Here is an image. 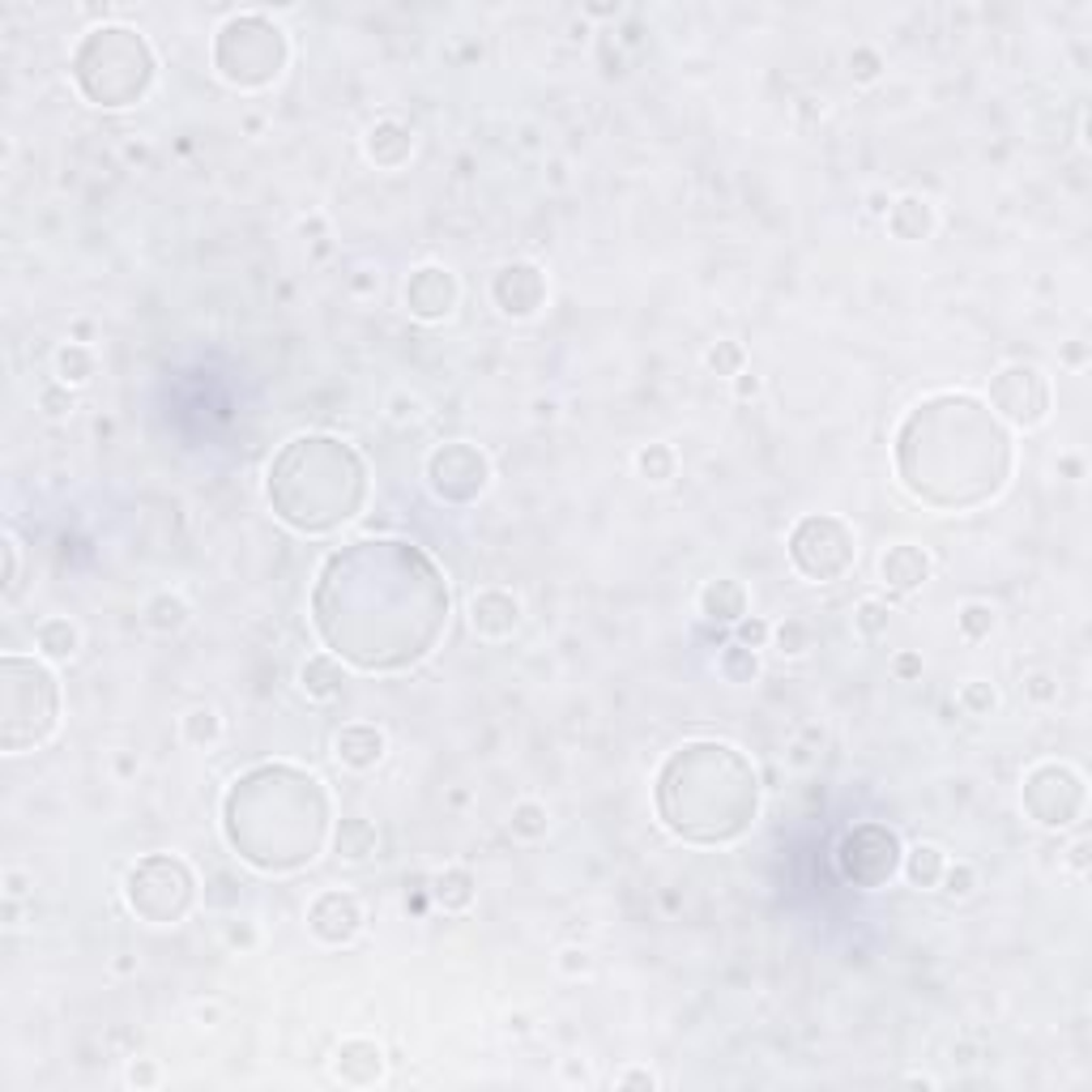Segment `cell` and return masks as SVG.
<instances>
[{"mask_svg": "<svg viewBox=\"0 0 1092 1092\" xmlns=\"http://www.w3.org/2000/svg\"><path fill=\"white\" fill-rule=\"evenodd\" d=\"M1067 862H1071V871H1080V875H1084V871H1089V841H1084V837H1080V841L1071 845V853H1067Z\"/></svg>", "mask_w": 1092, "mask_h": 1092, "instance_id": "cell-49", "label": "cell"}, {"mask_svg": "<svg viewBox=\"0 0 1092 1092\" xmlns=\"http://www.w3.org/2000/svg\"><path fill=\"white\" fill-rule=\"evenodd\" d=\"M129 1084H133V1089H149V1084H158V1067H154V1058H137V1063L129 1067Z\"/></svg>", "mask_w": 1092, "mask_h": 1092, "instance_id": "cell-44", "label": "cell"}, {"mask_svg": "<svg viewBox=\"0 0 1092 1092\" xmlns=\"http://www.w3.org/2000/svg\"><path fill=\"white\" fill-rule=\"evenodd\" d=\"M939 888H944L947 900H969L973 888H978V866L973 862H947Z\"/></svg>", "mask_w": 1092, "mask_h": 1092, "instance_id": "cell-35", "label": "cell"}, {"mask_svg": "<svg viewBox=\"0 0 1092 1092\" xmlns=\"http://www.w3.org/2000/svg\"><path fill=\"white\" fill-rule=\"evenodd\" d=\"M893 670H896V679H905V683H909V679H918V675H922V657H918L913 648H905V653H896L893 657Z\"/></svg>", "mask_w": 1092, "mask_h": 1092, "instance_id": "cell-43", "label": "cell"}, {"mask_svg": "<svg viewBox=\"0 0 1092 1092\" xmlns=\"http://www.w3.org/2000/svg\"><path fill=\"white\" fill-rule=\"evenodd\" d=\"M56 376H60V385H69V389L86 385V380L95 376V354H90V347L64 342V347L56 350Z\"/></svg>", "mask_w": 1092, "mask_h": 1092, "instance_id": "cell-28", "label": "cell"}, {"mask_svg": "<svg viewBox=\"0 0 1092 1092\" xmlns=\"http://www.w3.org/2000/svg\"><path fill=\"white\" fill-rule=\"evenodd\" d=\"M124 896H129V909L142 913L149 926H171L193 909L197 875L184 858L149 853L124 875Z\"/></svg>", "mask_w": 1092, "mask_h": 1092, "instance_id": "cell-4", "label": "cell"}, {"mask_svg": "<svg viewBox=\"0 0 1092 1092\" xmlns=\"http://www.w3.org/2000/svg\"><path fill=\"white\" fill-rule=\"evenodd\" d=\"M39 405L48 410V418H64V414H73V389L69 385H48L39 393Z\"/></svg>", "mask_w": 1092, "mask_h": 1092, "instance_id": "cell-39", "label": "cell"}, {"mask_svg": "<svg viewBox=\"0 0 1092 1092\" xmlns=\"http://www.w3.org/2000/svg\"><path fill=\"white\" fill-rule=\"evenodd\" d=\"M935 205L926 197H896L893 209H888V227H893L896 240H905V244H922V240H931L935 235Z\"/></svg>", "mask_w": 1092, "mask_h": 1092, "instance_id": "cell-18", "label": "cell"}, {"mask_svg": "<svg viewBox=\"0 0 1092 1092\" xmlns=\"http://www.w3.org/2000/svg\"><path fill=\"white\" fill-rule=\"evenodd\" d=\"M956 700H960V708L969 717H991L994 708H998V688H994L991 679H969Z\"/></svg>", "mask_w": 1092, "mask_h": 1092, "instance_id": "cell-34", "label": "cell"}, {"mask_svg": "<svg viewBox=\"0 0 1092 1092\" xmlns=\"http://www.w3.org/2000/svg\"><path fill=\"white\" fill-rule=\"evenodd\" d=\"M735 641L747 648H768V641H773V623L760 619V615H743V619L735 623Z\"/></svg>", "mask_w": 1092, "mask_h": 1092, "instance_id": "cell-38", "label": "cell"}, {"mask_svg": "<svg viewBox=\"0 0 1092 1092\" xmlns=\"http://www.w3.org/2000/svg\"><path fill=\"white\" fill-rule=\"evenodd\" d=\"M333 1076L350 1089H372L385 1076V1049L372 1038H347L333 1049Z\"/></svg>", "mask_w": 1092, "mask_h": 1092, "instance_id": "cell-14", "label": "cell"}, {"mask_svg": "<svg viewBox=\"0 0 1092 1092\" xmlns=\"http://www.w3.org/2000/svg\"><path fill=\"white\" fill-rule=\"evenodd\" d=\"M538 418H555V401H538Z\"/></svg>", "mask_w": 1092, "mask_h": 1092, "instance_id": "cell-51", "label": "cell"}, {"mask_svg": "<svg viewBox=\"0 0 1092 1092\" xmlns=\"http://www.w3.org/2000/svg\"><path fill=\"white\" fill-rule=\"evenodd\" d=\"M879 73H884V56H879L875 48H866V44H862V48L849 51V77H853V82H862V86H866V82H875Z\"/></svg>", "mask_w": 1092, "mask_h": 1092, "instance_id": "cell-37", "label": "cell"}, {"mask_svg": "<svg viewBox=\"0 0 1092 1092\" xmlns=\"http://www.w3.org/2000/svg\"><path fill=\"white\" fill-rule=\"evenodd\" d=\"M82 51L107 60V77L86 95L95 107H133L146 99V90L154 86V56H149L146 39L124 31V26H102L90 31Z\"/></svg>", "mask_w": 1092, "mask_h": 1092, "instance_id": "cell-3", "label": "cell"}, {"mask_svg": "<svg viewBox=\"0 0 1092 1092\" xmlns=\"http://www.w3.org/2000/svg\"><path fill=\"white\" fill-rule=\"evenodd\" d=\"M991 405L1011 423V427H1042L1049 418V376L1033 363H1007L994 372L991 380Z\"/></svg>", "mask_w": 1092, "mask_h": 1092, "instance_id": "cell-8", "label": "cell"}, {"mask_svg": "<svg viewBox=\"0 0 1092 1092\" xmlns=\"http://www.w3.org/2000/svg\"><path fill=\"white\" fill-rule=\"evenodd\" d=\"M1024 692L1033 695L1038 704H1049V700L1058 695V688H1054V679H1049V675H1029V679H1024Z\"/></svg>", "mask_w": 1092, "mask_h": 1092, "instance_id": "cell-46", "label": "cell"}, {"mask_svg": "<svg viewBox=\"0 0 1092 1092\" xmlns=\"http://www.w3.org/2000/svg\"><path fill=\"white\" fill-rule=\"evenodd\" d=\"M888 623H893V606H888V602L862 597V602L853 606V628H858L862 641H879V636L888 632Z\"/></svg>", "mask_w": 1092, "mask_h": 1092, "instance_id": "cell-30", "label": "cell"}, {"mask_svg": "<svg viewBox=\"0 0 1092 1092\" xmlns=\"http://www.w3.org/2000/svg\"><path fill=\"white\" fill-rule=\"evenodd\" d=\"M879 577L896 594H913V590H922L931 581V555L913 543H896L879 559Z\"/></svg>", "mask_w": 1092, "mask_h": 1092, "instance_id": "cell-16", "label": "cell"}, {"mask_svg": "<svg viewBox=\"0 0 1092 1092\" xmlns=\"http://www.w3.org/2000/svg\"><path fill=\"white\" fill-rule=\"evenodd\" d=\"M559 969H563L568 978H577V973H590V951H581V947H568V951H559Z\"/></svg>", "mask_w": 1092, "mask_h": 1092, "instance_id": "cell-45", "label": "cell"}, {"mask_svg": "<svg viewBox=\"0 0 1092 1092\" xmlns=\"http://www.w3.org/2000/svg\"><path fill=\"white\" fill-rule=\"evenodd\" d=\"M389 418L393 423H418L423 418V401L410 398V393H393L389 398Z\"/></svg>", "mask_w": 1092, "mask_h": 1092, "instance_id": "cell-40", "label": "cell"}, {"mask_svg": "<svg viewBox=\"0 0 1092 1092\" xmlns=\"http://www.w3.org/2000/svg\"><path fill=\"white\" fill-rule=\"evenodd\" d=\"M866 201H871V205H866L871 214H884V218H888V209H893V197H888V193H879V189H875Z\"/></svg>", "mask_w": 1092, "mask_h": 1092, "instance_id": "cell-50", "label": "cell"}, {"mask_svg": "<svg viewBox=\"0 0 1092 1092\" xmlns=\"http://www.w3.org/2000/svg\"><path fill=\"white\" fill-rule=\"evenodd\" d=\"M0 743L9 755L44 747L60 726V688L44 662L4 653L0 662Z\"/></svg>", "mask_w": 1092, "mask_h": 1092, "instance_id": "cell-1", "label": "cell"}, {"mask_svg": "<svg viewBox=\"0 0 1092 1092\" xmlns=\"http://www.w3.org/2000/svg\"><path fill=\"white\" fill-rule=\"evenodd\" d=\"M142 615H146V628L149 632H158V636H180V632L193 623V606H189L180 594H171V590L149 597Z\"/></svg>", "mask_w": 1092, "mask_h": 1092, "instance_id": "cell-21", "label": "cell"}, {"mask_svg": "<svg viewBox=\"0 0 1092 1092\" xmlns=\"http://www.w3.org/2000/svg\"><path fill=\"white\" fill-rule=\"evenodd\" d=\"M773 645L781 657H806L815 648V628L806 619H786L773 628Z\"/></svg>", "mask_w": 1092, "mask_h": 1092, "instance_id": "cell-31", "label": "cell"}, {"mask_svg": "<svg viewBox=\"0 0 1092 1092\" xmlns=\"http://www.w3.org/2000/svg\"><path fill=\"white\" fill-rule=\"evenodd\" d=\"M427 483L445 503H474L492 487V461L483 448L452 440L427 457Z\"/></svg>", "mask_w": 1092, "mask_h": 1092, "instance_id": "cell-7", "label": "cell"}, {"mask_svg": "<svg viewBox=\"0 0 1092 1092\" xmlns=\"http://www.w3.org/2000/svg\"><path fill=\"white\" fill-rule=\"evenodd\" d=\"M385 751H389V739H385V730L372 726V721H350V726L338 730V739H333L338 764H347L354 773L376 768V764L385 760Z\"/></svg>", "mask_w": 1092, "mask_h": 1092, "instance_id": "cell-15", "label": "cell"}, {"mask_svg": "<svg viewBox=\"0 0 1092 1092\" xmlns=\"http://www.w3.org/2000/svg\"><path fill=\"white\" fill-rule=\"evenodd\" d=\"M853 559H858V543H853V530L845 525L841 517L811 512L790 530V563L815 585L841 581L845 572L853 568Z\"/></svg>", "mask_w": 1092, "mask_h": 1092, "instance_id": "cell-5", "label": "cell"}, {"mask_svg": "<svg viewBox=\"0 0 1092 1092\" xmlns=\"http://www.w3.org/2000/svg\"><path fill=\"white\" fill-rule=\"evenodd\" d=\"M900 866V841L879 824H862L841 841V871L858 888H884Z\"/></svg>", "mask_w": 1092, "mask_h": 1092, "instance_id": "cell-9", "label": "cell"}, {"mask_svg": "<svg viewBox=\"0 0 1092 1092\" xmlns=\"http://www.w3.org/2000/svg\"><path fill=\"white\" fill-rule=\"evenodd\" d=\"M675 465H679V457H675V448L670 445H645L636 452V474H641L645 483H670V478H675Z\"/></svg>", "mask_w": 1092, "mask_h": 1092, "instance_id": "cell-32", "label": "cell"}, {"mask_svg": "<svg viewBox=\"0 0 1092 1092\" xmlns=\"http://www.w3.org/2000/svg\"><path fill=\"white\" fill-rule=\"evenodd\" d=\"M717 675L726 683H755L760 679V648H747L739 641H730V645L717 653Z\"/></svg>", "mask_w": 1092, "mask_h": 1092, "instance_id": "cell-26", "label": "cell"}, {"mask_svg": "<svg viewBox=\"0 0 1092 1092\" xmlns=\"http://www.w3.org/2000/svg\"><path fill=\"white\" fill-rule=\"evenodd\" d=\"M17 594V538H4V597Z\"/></svg>", "mask_w": 1092, "mask_h": 1092, "instance_id": "cell-42", "label": "cell"}, {"mask_svg": "<svg viewBox=\"0 0 1092 1092\" xmlns=\"http://www.w3.org/2000/svg\"><path fill=\"white\" fill-rule=\"evenodd\" d=\"M743 363H747V350L739 347V342H717V347L704 354V367H708L713 376H730V380H735L739 372H747Z\"/></svg>", "mask_w": 1092, "mask_h": 1092, "instance_id": "cell-36", "label": "cell"}, {"mask_svg": "<svg viewBox=\"0 0 1092 1092\" xmlns=\"http://www.w3.org/2000/svg\"><path fill=\"white\" fill-rule=\"evenodd\" d=\"M333 849L342 862H367L376 853V824L363 820V815H350L338 824V837H333Z\"/></svg>", "mask_w": 1092, "mask_h": 1092, "instance_id": "cell-24", "label": "cell"}, {"mask_svg": "<svg viewBox=\"0 0 1092 1092\" xmlns=\"http://www.w3.org/2000/svg\"><path fill=\"white\" fill-rule=\"evenodd\" d=\"M461 303V282L457 274L445 269V265H418L410 278H405V307L414 320L423 325H436V320H448Z\"/></svg>", "mask_w": 1092, "mask_h": 1092, "instance_id": "cell-10", "label": "cell"}, {"mask_svg": "<svg viewBox=\"0 0 1092 1092\" xmlns=\"http://www.w3.org/2000/svg\"><path fill=\"white\" fill-rule=\"evenodd\" d=\"M492 299H496V307L503 316L530 320V316L546 303L543 269L530 265V260H508V265L496 274V282H492Z\"/></svg>", "mask_w": 1092, "mask_h": 1092, "instance_id": "cell-12", "label": "cell"}, {"mask_svg": "<svg viewBox=\"0 0 1092 1092\" xmlns=\"http://www.w3.org/2000/svg\"><path fill=\"white\" fill-rule=\"evenodd\" d=\"M470 623L483 641H508L521 628V597L508 590H483L470 602Z\"/></svg>", "mask_w": 1092, "mask_h": 1092, "instance_id": "cell-13", "label": "cell"}, {"mask_svg": "<svg viewBox=\"0 0 1092 1092\" xmlns=\"http://www.w3.org/2000/svg\"><path fill=\"white\" fill-rule=\"evenodd\" d=\"M1024 806L1042 828H1067L1084 815V777L1071 764H1038L1024 777Z\"/></svg>", "mask_w": 1092, "mask_h": 1092, "instance_id": "cell-6", "label": "cell"}, {"mask_svg": "<svg viewBox=\"0 0 1092 1092\" xmlns=\"http://www.w3.org/2000/svg\"><path fill=\"white\" fill-rule=\"evenodd\" d=\"M700 615L708 623H721V628H735L739 619L747 615V590L739 581L721 577V581H708L700 590Z\"/></svg>", "mask_w": 1092, "mask_h": 1092, "instance_id": "cell-19", "label": "cell"}, {"mask_svg": "<svg viewBox=\"0 0 1092 1092\" xmlns=\"http://www.w3.org/2000/svg\"><path fill=\"white\" fill-rule=\"evenodd\" d=\"M546 828H550V815H546V806L538 802V798L517 802V806H512V815H508V833H512V837H521V841H543Z\"/></svg>", "mask_w": 1092, "mask_h": 1092, "instance_id": "cell-29", "label": "cell"}, {"mask_svg": "<svg viewBox=\"0 0 1092 1092\" xmlns=\"http://www.w3.org/2000/svg\"><path fill=\"white\" fill-rule=\"evenodd\" d=\"M944 866H947V853L931 841L913 845V849L905 853V879H909L913 888H939Z\"/></svg>", "mask_w": 1092, "mask_h": 1092, "instance_id": "cell-25", "label": "cell"}, {"mask_svg": "<svg viewBox=\"0 0 1092 1092\" xmlns=\"http://www.w3.org/2000/svg\"><path fill=\"white\" fill-rule=\"evenodd\" d=\"M35 648H39L48 662H73L77 648H82V632H77L73 619L51 615V619H44V623L35 628Z\"/></svg>", "mask_w": 1092, "mask_h": 1092, "instance_id": "cell-22", "label": "cell"}, {"mask_svg": "<svg viewBox=\"0 0 1092 1092\" xmlns=\"http://www.w3.org/2000/svg\"><path fill=\"white\" fill-rule=\"evenodd\" d=\"M363 149H367V158H372L376 167L398 171V167L410 162V154H414V133H410L401 120H376V124L367 129V137H363Z\"/></svg>", "mask_w": 1092, "mask_h": 1092, "instance_id": "cell-17", "label": "cell"}, {"mask_svg": "<svg viewBox=\"0 0 1092 1092\" xmlns=\"http://www.w3.org/2000/svg\"><path fill=\"white\" fill-rule=\"evenodd\" d=\"M299 688L307 700H338L342 688H347V675H342V662L333 653H312L303 666H299Z\"/></svg>", "mask_w": 1092, "mask_h": 1092, "instance_id": "cell-20", "label": "cell"}, {"mask_svg": "<svg viewBox=\"0 0 1092 1092\" xmlns=\"http://www.w3.org/2000/svg\"><path fill=\"white\" fill-rule=\"evenodd\" d=\"M291 60L287 35L260 13H235L214 39V69L235 90H265Z\"/></svg>", "mask_w": 1092, "mask_h": 1092, "instance_id": "cell-2", "label": "cell"}, {"mask_svg": "<svg viewBox=\"0 0 1092 1092\" xmlns=\"http://www.w3.org/2000/svg\"><path fill=\"white\" fill-rule=\"evenodd\" d=\"M615 1089H657V1076L653 1071H645V1067H628V1071H619L615 1080H610Z\"/></svg>", "mask_w": 1092, "mask_h": 1092, "instance_id": "cell-41", "label": "cell"}, {"mask_svg": "<svg viewBox=\"0 0 1092 1092\" xmlns=\"http://www.w3.org/2000/svg\"><path fill=\"white\" fill-rule=\"evenodd\" d=\"M735 393H739V401H751L755 393H760V376H751V372H739V376H735Z\"/></svg>", "mask_w": 1092, "mask_h": 1092, "instance_id": "cell-48", "label": "cell"}, {"mask_svg": "<svg viewBox=\"0 0 1092 1092\" xmlns=\"http://www.w3.org/2000/svg\"><path fill=\"white\" fill-rule=\"evenodd\" d=\"M307 931L325 947L354 944L359 931H363V905H359V896L342 893V888L320 893L312 900V909H307Z\"/></svg>", "mask_w": 1092, "mask_h": 1092, "instance_id": "cell-11", "label": "cell"}, {"mask_svg": "<svg viewBox=\"0 0 1092 1092\" xmlns=\"http://www.w3.org/2000/svg\"><path fill=\"white\" fill-rule=\"evenodd\" d=\"M956 628L964 641H986L994 632V606L991 602H964L956 615Z\"/></svg>", "mask_w": 1092, "mask_h": 1092, "instance_id": "cell-33", "label": "cell"}, {"mask_svg": "<svg viewBox=\"0 0 1092 1092\" xmlns=\"http://www.w3.org/2000/svg\"><path fill=\"white\" fill-rule=\"evenodd\" d=\"M432 896H436V905L445 913H465L474 905V896H478V884H474V875L465 866H448L432 879Z\"/></svg>", "mask_w": 1092, "mask_h": 1092, "instance_id": "cell-23", "label": "cell"}, {"mask_svg": "<svg viewBox=\"0 0 1092 1092\" xmlns=\"http://www.w3.org/2000/svg\"><path fill=\"white\" fill-rule=\"evenodd\" d=\"M26 884H31V879H26V875H22V871H4V896H9V900H17V896H26V893H31V888H26Z\"/></svg>", "mask_w": 1092, "mask_h": 1092, "instance_id": "cell-47", "label": "cell"}, {"mask_svg": "<svg viewBox=\"0 0 1092 1092\" xmlns=\"http://www.w3.org/2000/svg\"><path fill=\"white\" fill-rule=\"evenodd\" d=\"M180 739L189 747H214L222 739V717H218V708H209V704H197V708H189L184 717H180Z\"/></svg>", "mask_w": 1092, "mask_h": 1092, "instance_id": "cell-27", "label": "cell"}]
</instances>
